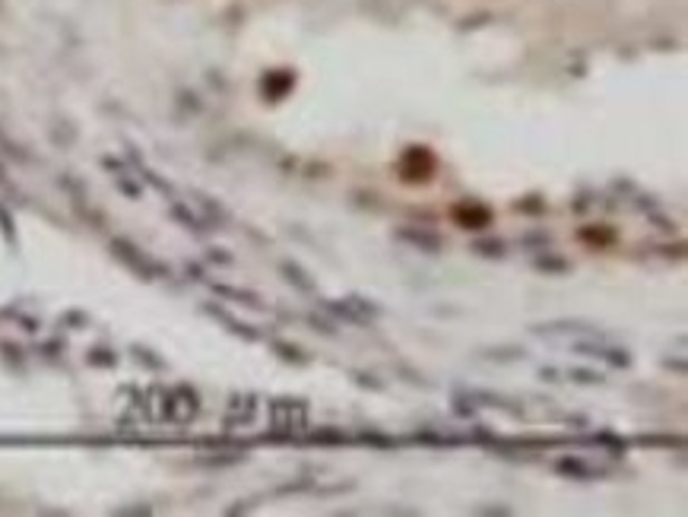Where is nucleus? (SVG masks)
I'll use <instances>...</instances> for the list:
<instances>
[{"label": "nucleus", "instance_id": "1", "mask_svg": "<svg viewBox=\"0 0 688 517\" xmlns=\"http://www.w3.org/2000/svg\"><path fill=\"white\" fill-rule=\"evenodd\" d=\"M434 175V156L425 147H409L400 159V178L407 184H425Z\"/></svg>", "mask_w": 688, "mask_h": 517}, {"label": "nucleus", "instance_id": "2", "mask_svg": "<svg viewBox=\"0 0 688 517\" xmlns=\"http://www.w3.org/2000/svg\"><path fill=\"white\" fill-rule=\"evenodd\" d=\"M451 216H454V222L460 228H486V226H492V209H488L486 203H473V201L457 203Z\"/></svg>", "mask_w": 688, "mask_h": 517}]
</instances>
